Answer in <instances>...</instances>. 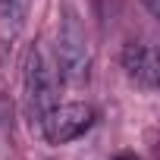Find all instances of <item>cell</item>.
I'll use <instances>...</instances> for the list:
<instances>
[{"mask_svg": "<svg viewBox=\"0 0 160 160\" xmlns=\"http://www.w3.org/2000/svg\"><path fill=\"white\" fill-rule=\"evenodd\" d=\"M94 122H98V110H94L91 104H82V101L60 104V101H57V104L41 116L38 129H41V135L47 138V144H69V141H75V138H82Z\"/></svg>", "mask_w": 160, "mask_h": 160, "instance_id": "3957f363", "label": "cell"}, {"mask_svg": "<svg viewBox=\"0 0 160 160\" xmlns=\"http://www.w3.org/2000/svg\"><path fill=\"white\" fill-rule=\"evenodd\" d=\"M122 69L144 91L157 88V50L144 41H129L122 47Z\"/></svg>", "mask_w": 160, "mask_h": 160, "instance_id": "277c9868", "label": "cell"}, {"mask_svg": "<svg viewBox=\"0 0 160 160\" xmlns=\"http://www.w3.org/2000/svg\"><path fill=\"white\" fill-rule=\"evenodd\" d=\"M141 3H144V10L151 16H160V0H141Z\"/></svg>", "mask_w": 160, "mask_h": 160, "instance_id": "8992f818", "label": "cell"}, {"mask_svg": "<svg viewBox=\"0 0 160 160\" xmlns=\"http://www.w3.org/2000/svg\"><path fill=\"white\" fill-rule=\"evenodd\" d=\"M28 10H32V0H0V38L3 41H13L25 28Z\"/></svg>", "mask_w": 160, "mask_h": 160, "instance_id": "5b68a950", "label": "cell"}, {"mask_svg": "<svg viewBox=\"0 0 160 160\" xmlns=\"http://www.w3.org/2000/svg\"><path fill=\"white\" fill-rule=\"evenodd\" d=\"M113 160H144V157H138V154H132V151H122V154H116Z\"/></svg>", "mask_w": 160, "mask_h": 160, "instance_id": "52a82bcc", "label": "cell"}, {"mask_svg": "<svg viewBox=\"0 0 160 160\" xmlns=\"http://www.w3.org/2000/svg\"><path fill=\"white\" fill-rule=\"evenodd\" d=\"M53 63H57V75L66 85H82L91 75V44H88V35H85L78 13L69 7L63 10V19H60Z\"/></svg>", "mask_w": 160, "mask_h": 160, "instance_id": "7a4b0ae2", "label": "cell"}, {"mask_svg": "<svg viewBox=\"0 0 160 160\" xmlns=\"http://www.w3.org/2000/svg\"><path fill=\"white\" fill-rule=\"evenodd\" d=\"M57 88H60V75L53 53L41 41H35L22 60V98H25V113L35 126L57 104Z\"/></svg>", "mask_w": 160, "mask_h": 160, "instance_id": "6da1fadb", "label": "cell"}]
</instances>
